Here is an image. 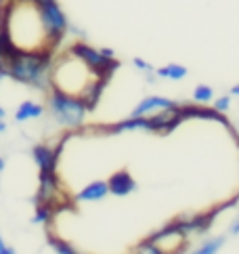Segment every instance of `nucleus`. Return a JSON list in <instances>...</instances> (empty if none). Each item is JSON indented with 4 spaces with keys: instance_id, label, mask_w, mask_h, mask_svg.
Returning <instances> with one entry per match:
<instances>
[{
    "instance_id": "nucleus-6",
    "label": "nucleus",
    "mask_w": 239,
    "mask_h": 254,
    "mask_svg": "<svg viewBox=\"0 0 239 254\" xmlns=\"http://www.w3.org/2000/svg\"><path fill=\"white\" fill-rule=\"evenodd\" d=\"M180 103L172 101L168 97H160V95H151V97H145L143 101L139 103L132 110V116H139V118H147V116H155L160 112H168V110H174L179 107Z\"/></svg>"
},
{
    "instance_id": "nucleus-12",
    "label": "nucleus",
    "mask_w": 239,
    "mask_h": 254,
    "mask_svg": "<svg viewBox=\"0 0 239 254\" xmlns=\"http://www.w3.org/2000/svg\"><path fill=\"white\" fill-rule=\"evenodd\" d=\"M155 76L164 80H182L187 78V67L180 65V63H168V65L155 69Z\"/></svg>"
},
{
    "instance_id": "nucleus-21",
    "label": "nucleus",
    "mask_w": 239,
    "mask_h": 254,
    "mask_svg": "<svg viewBox=\"0 0 239 254\" xmlns=\"http://www.w3.org/2000/svg\"><path fill=\"white\" fill-rule=\"evenodd\" d=\"M0 254H17L15 248H11L8 244L2 240V235H0Z\"/></svg>"
},
{
    "instance_id": "nucleus-15",
    "label": "nucleus",
    "mask_w": 239,
    "mask_h": 254,
    "mask_svg": "<svg viewBox=\"0 0 239 254\" xmlns=\"http://www.w3.org/2000/svg\"><path fill=\"white\" fill-rule=\"evenodd\" d=\"M53 214H55V206H51V204H36V212L32 216V223L34 225H44V223H49L53 219Z\"/></svg>"
},
{
    "instance_id": "nucleus-9",
    "label": "nucleus",
    "mask_w": 239,
    "mask_h": 254,
    "mask_svg": "<svg viewBox=\"0 0 239 254\" xmlns=\"http://www.w3.org/2000/svg\"><path fill=\"white\" fill-rule=\"evenodd\" d=\"M107 187H109V193L112 195L124 197V195H130L132 191H136V181L132 179V175L128 170H118L107 179Z\"/></svg>"
},
{
    "instance_id": "nucleus-5",
    "label": "nucleus",
    "mask_w": 239,
    "mask_h": 254,
    "mask_svg": "<svg viewBox=\"0 0 239 254\" xmlns=\"http://www.w3.org/2000/svg\"><path fill=\"white\" fill-rule=\"evenodd\" d=\"M149 242H153L155 246H160L166 254H179V252H182V248H185L187 235L174 223H170V225L164 227V229H160L158 233H153L149 238Z\"/></svg>"
},
{
    "instance_id": "nucleus-25",
    "label": "nucleus",
    "mask_w": 239,
    "mask_h": 254,
    "mask_svg": "<svg viewBox=\"0 0 239 254\" xmlns=\"http://www.w3.org/2000/svg\"><path fill=\"white\" fill-rule=\"evenodd\" d=\"M4 130H6V122H4V120H0V134H2Z\"/></svg>"
},
{
    "instance_id": "nucleus-20",
    "label": "nucleus",
    "mask_w": 239,
    "mask_h": 254,
    "mask_svg": "<svg viewBox=\"0 0 239 254\" xmlns=\"http://www.w3.org/2000/svg\"><path fill=\"white\" fill-rule=\"evenodd\" d=\"M132 63H134L136 69H141V71H151V65H149V63H147L145 59H141V57H136Z\"/></svg>"
},
{
    "instance_id": "nucleus-27",
    "label": "nucleus",
    "mask_w": 239,
    "mask_h": 254,
    "mask_svg": "<svg viewBox=\"0 0 239 254\" xmlns=\"http://www.w3.org/2000/svg\"><path fill=\"white\" fill-rule=\"evenodd\" d=\"M0 120H4V107L0 105Z\"/></svg>"
},
{
    "instance_id": "nucleus-17",
    "label": "nucleus",
    "mask_w": 239,
    "mask_h": 254,
    "mask_svg": "<svg viewBox=\"0 0 239 254\" xmlns=\"http://www.w3.org/2000/svg\"><path fill=\"white\" fill-rule=\"evenodd\" d=\"M132 254H166V252H164L160 246H155V244L153 242H149V240H145L143 244H141V246L139 248H136Z\"/></svg>"
},
{
    "instance_id": "nucleus-28",
    "label": "nucleus",
    "mask_w": 239,
    "mask_h": 254,
    "mask_svg": "<svg viewBox=\"0 0 239 254\" xmlns=\"http://www.w3.org/2000/svg\"><path fill=\"white\" fill-rule=\"evenodd\" d=\"M237 147H239V137H237Z\"/></svg>"
},
{
    "instance_id": "nucleus-11",
    "label": "nucleus",
    "mask_w": 239,
    "mask_h": 254,
    "mask_svg": "<svg viewBox=\"0 0 239 254\" xmlns=\"http://www.w3.org/2000/svg\"><path fill=\"white\" fill-rule=\"evenodd\" d=\"M44 114V107L36 101H23L15 112V122H27V120H36Z\"/></svg>"
},
{
    "instance_id": "nucleus-18",
    "label": "nucleus",
    "mask_w": 239,
    "mask_h": 254,
    "mask_svg": "<svg viewBox=\"0 0 239 254\" xmlns=\"http://www.w3.org/2000/svg\"><path fill=\"white\" fill-rule=\"evenodd\" d=\"M214 110L220 112V114H227L229 112V107H231V95H223V97H218L214 99Z\"/></svg>"
},
{
    "instance_id": "nucleus-3",
    "label": "nucleus",
    "mask_w": 239,
    "mask_h": 254,
    "mask_svg": "<svg viewBox=\"0 0 239 254\" xmlns=\"http://www.w3.org/2000/svg\"><path fill=\"white\" fill-rule=\"evenodd\" d=\"M38 15H40V23H42L44 36H47V40H49L51 49H53L55 44L61 42L63 36L67 34V28H69L67 17H65V13H63V8L59 6V2L40 6Z\"/></svg>"
},
{
    "instance_id": "nucleus-22",
    "label": "nucleus",
    "mask_w": 239,
    "mask_h": 254,
    "mask_svg": "<svg viewBox=\"0 0 239 254\" xmlns=\"http://www.w3.org/2000/svg\"><path fill=\"white\" fill-rule=\"evenodd\" d=\"M32 4H36V6H47V4H53V2H57V0H30Z\"/></svg>"
},
{
    "instance_id": "nucleus-24",
    "label": "nucleus",
    "mask_w": 239,
    "mask_h": 254,
    "mask_svg": "<svg viewBox=\"0 0 239 254\" xmlns=\"http://www.w3.org/2000/svg\"><path fill=\"white\" fill-rule=\"evenodd\" d=\"M4 166H6V162H4V158H2V156H0V175L4 172Z\"/></svg>"
},
{
    "instance_id": "nucleus-2",
    "label": "nucleus",
    "mask_w": 239,
    "mask_h": 254,
    "mask_svg": "<svg viewBox=\"0 0 239 254\" xmlns=\"http://www.w3.org/2000/svg\"><path fill=\"white\" fill-rule=\"evenodd\" d=\"M49 110L59 124L67 126V128H78V126L84 124V118L88 114V105L82 97L63 93V90L51 86V90H49Z\"/></svg>"
},
{
    "instance_id": "nucleus-4",
    "label": "nucleus",
    "mask_w": 239,
    "mask_h": 254,
    "mask_svg": "<svg viewBox=\"0 0 239 254\" xmlns=\"http://www.w3.org/2000/svg\"><path fill=\"white\" fill-rule=\"evenodd\" d=\"M69 53H71V55H76L80 61H84L101 80H105L107 76H112V71L118 67L116 59L105 57L99 49L90 47V44H86V42H73L69 47Z\"/></svg>"
},
{
    "instance_id": "nucleus-10",
    "label": "nucleus",
    "mask_w": 239,
    "mask_h": 254,
    "mask_svg": "<svg viewBox=\"0 0 239 254\" xmlns=\"http://www.w3.org/2000/svg\"><path fill=\"white\" fill-rule=\"evenodd\" d=\"M105 195H109L107 181H93V183H88L86 187L80 189L76 199L78 202H99V199H103Z\"/></svg>"
},
{
    "instance_id": "nucleus-19",
    "label": "nucleus",
    "mask_w": 239,
    "mask_h": 254,
    "mask_svg": "<svg viewBox=\"0 0 239 254\" xmlns=\"http://www.w3.org/2000/svg\"><path fill=\"white\" fill-rule=\"evenodd\" d=\"M2 40H4V25H2V21H0V78L6 76V69L2 65Z\"/></svg>"
},
{
    "instance_id": "nucleus-13",
    "label": "nucleus",
    "mask_w": 239,
    "mask_h": 254,
    "mask_svg": "<svg viewBox=\"0 0 239 254\" xmlns=\"http://www.w3.org/2000/svg\"><path fill=\"white\" fill-rule=\"evenodd\" d=\"M225 246V238H210L204 240L199 246L193 250V254H218V250Z\"/></svg>"
},
{
    "instance_id": "nucleus-26",
    "label": "nucleus",
    "mask_w": 239,
    "mask_h": 254,
    "mask_svg": "<svg viewBox=\"0 0 239 254\" xmlns=\"http://www.w3.org/2000/svg\"><path fill=\"white\" fill-rule=\"evenodd\" d=\"M231 95H237V97H239V84H235V86L231 88Z\"/></svg>"
},
{
    "instance_id": "nucleus-23",
    "label": "nucleus",
    "mask_w": 239,
    "mask_h": 254,
    "mask_svg": "<svg viewBox=\"0 0 239 254\" xmlns=\"http://www.w3.org/2000/svg\"><path fill=\"white\" fill-rule=\"evenodd\" d=\"M229 231H231V235H237L239 233V216L231 223V229H229Z\"/></svg>"
},
{
    "instance_id": "nucleus-1",
    "label": "nucleus",
    "mask_w": 239,
    "mask_h": 254,
    "mask_svg": "<svg viewBox=\"0 0 239 254\" xmlns=\"http://www.w3.org/2000/svg\"><path fill=\"white\" fill-rule=\"evenodd\" d=\"M51 69H53V49L21 51L6 65V76L19 84L47 90L51 88Z\"/></svg>"
},
{
    "instance_id": "nucleus-7",
    "label": "nucleus",
    "mask_w": 239,
    "mask_h": 254,
    "mask_svg": "<svg viewBox=\"0 0 239 254\" xmlns=\"http://www.w3.org/2000/svg\"><path fill=\"white\" fill-rule=\"evenodd\" d=\"M61 191V183L57 172H47L40 175V183H38V191H36V204H57V195Z\"/></svg>"
},
{
    "instance_id": "nucleus-8",
    "label": "nucleus",
    "mask_w": 239,
    "mask_h": 254,
    "mask_svg": "<svg viewBox=\"0 0 239 254\" xmlns=\"http://www.w3.org/2000/svg\"><path fill=\"white\" fill-rule=\"evenodd\" d=\"M32 160L36 162L40 175L47 172H57V160H59V149H53L47 143H38L32 147Z\"/></svg>"
},
{
    "instance_id": "nucleus-16",
    "label": "nucleus",
    "mask_w": 239,
    "mask_h": 254,
    "mask_svg": "<svg viewBox=\"0 0 239 254\" xmlns=\"http://www.w3.org/2000/svg\"><path fill=\"white\" fill-rule=\"evenodd\" d=\"M49 246L53 248V252H55V254H80V252H78L76 248H73L67 240L55 238V235H51V238H49Z\"/></svg>"
},
{
    "instance_id": "nucleus-14",
    "label": "nucleus",
    "mask_w": 239,
    "mask_h": 254,
    "mask_svg": "<svg viewBox=\"0 0 239 254\" xmlns=\"http://www.w3.org/2000/svg\"><path fill=\"white\" fill-rule=\"evenodd\" d=\"M214 101V88L208 86V84H199L193 90V103L197 105H206V103H212Z\"/></svg>"
}]
</instances>
